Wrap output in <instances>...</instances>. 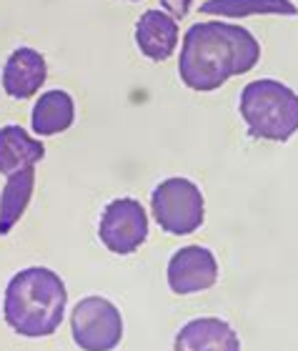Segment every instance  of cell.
<instances>
[{
  "label": "cell",
  "instance_id": "1",
  "mask_svg": "<svg viewBox=\"0 0 298 351\" xmlns=\"http://www.w3.org/2000/svg\"><path fill=\"white\" fill-rule=\"evenodd\" d=\"M261 60V43L236 23L203 21L190 25L181 45L178 75L186 88L208 93L233 75L253 71Z\"/></svg>",
  "mask_w": 298,
  "mask_h": 351
},
{
  "label": "cell",
  "instance_id": "2",
  "mask_svg": "<svg viewBox=\"0 0 298 351\" xmlns=\"http://www.w3.org/2000/svg\"><path fill=\"white\" fill-rule=\"evenodd\" d=\"M66 304L68 291L63 278L45 266H30L8 281L3 314L15 334L40 339L58 331Z\"/></svg>",
  "mask_w": 298,
  "mask_h": 351
},
{
  "label": "cell",
  "instance_id": "3",
  "mask_svg": "<svg viewBox=\"0 0 298 351\" xmlns=\"http://www.w3.org/2000/svg\"><path fill=\"white\" fill-rule=\"evenodd\" d=\"M238 110L253 138L286 143L298 131V93L273 78L248 83L240 90Z\"/></svg>",
  "mask_w": 298,
  "mask_h": 351
},
{
  "label": "cell",
  "instance_id": "4",
  "mask_svg": "<svg viewBox=\"0 0 298 351\" xmlns=\"http://www.w3.org/2000/svg\"><path fill=\"white\" fill-rule=\"evenodd\" d=\"M151 211L166 234L190 236L203 226V193L188 178H166L153 189Z\"/></svg>",
  "mask_w": 298,
  "mask_h": 351
},
{
  "label": "cell",
  "instance_id": "5",
  "mask_svg": "<svg viewBox=\"0 0 298 351\" xmlns=\"http://www.w3.org/2000/svg\"><path fill=\"white\" fill-rule=\"evenodd\" d=\"M71 331L83 351H113L123 339V316L108 299L86 296L71 314Z\"/></svg>",
  "mask_w": 298,
  "mask_h": 351
},
{
  "label": "cell",
  "instance_id": "6",
  "mask_svg": "<svg viewBox=\"0 0 298 351\" xmlns=\"http://www.w3.org/2000/svg\"><path fill=\"white\" fill-rule=\"evenodd\" d=\"M98 236L110 254L128 256L146 243L148 213L136 198H116L103 208Z\"/></svg>",
  "mask_w": 298,
  "mask_h": 351
},
{
  "label": "cell",
  "instance_id": "7",
  "mask_svg": "<svg viewBox=\"0 0 298 351\" xmlns=\"http://www.w3.org/2000/svg\"><path fill=\"white\" fill-rule=\"evenodd\" d=\"M219 281V261L206 246H183L168 261V286L178 296L208 291Z\"/></svg>",
  "mask_w": 298,
  "mask_h": 351
},
{
  "label": "cell",
  "instance_id": "8",
  "mask_svg": "<svg viewBox=\"0 0 298 351\" xmlns=\"http://www.w3.org/2000/svg\"><path fill=\"white\" fill-rule=\"evenodd\" d=\"M45 78H48V63H45L43 53H38L36 48H28V45L15 48L3 66V90L18 101H28L38 95Z\"/></svg>",
  "mask_w": 298,
  "mask_h": 351
},
{
  "label": "cell",
  "instance_id": "9",
  "mask_svg": "<svg viewBox=\"0 0 298 351\" xmlns=\"http://www.w3.org/2000/svg\"><path fill=\"white\" fill-rule=\"evenodd\" d=\"M136 45L148 60H168L178 48V21L158 8L146 10L136 23Z\"/></svg>",
  "mask_w": 298,
  "mask_h": 351
},
{
  "label": "cell",
  "instance_id": "10",
  "mask_svg": "<svg viewBox=\"0 0 298 351\" xmlns=\"http://www.w3.org/2000/svg\"><path fill=\"white\" fill-rule=\"evenodd\" d=\"M173 351H240V339L223 319H193L175 334Z\"/></svg>",
  "mask_w": 298,
  "mask_h": 351
},
{
  "label": "cell",
  "instance_id": "11",
  "mask_svg": "<svg viewBox=\"0 0 298 351\" xmlns=\"http://www.w3.org/2000/svg\"><path fill=\"white\" fill-rule=\"evenodd\" d=\"M43 158V141H36L21 125H3L0 128V173L3 176H13L28 166H36Z\"/></svg>",
  "mask_w": 298,
  "mask_h": 351
},
{
  "label": "cell",
  "instance_id": "12",
  "mask_svg": "<svg viewBox=\"0 0 298 351\" xmlns=\"http://www.w3.org/2000/svg\"><path fill=\"white\" fill-rule=\"evenodd\" d=\"M75 121V103L66 90H48L36 101L30 113V125L36 136L48 138L68 131Z\"/></svg>",
  "mask_w": 298,
  "mask_h": 351
},
{
  "label": "cell",
  "instance_id": "13",
  "mask_svg": "<svg viewBox=\"0 0 298 351\" xmlns=\"http://www.w3.org/2000/svg\"><path fill=\"white\" fill-rule=\"evenodd\" d=\"M33 191H36V166L8 176L3 193H0V236L10 234L15 223L23 219L33 198Z\"/></svg>",
  "mask_w": 298,
  "mask_h": 351
},
{
  "label": "cell",
  "instance_id": "14",
  "mask_svg": "<svg viewBox=\"0 0 298 351\" xmlns=\"http://www.w3.org/2000/svg\"><path fill=\"white\" fill-rule=\"evenodd\" d=\"M203 15L219 18H251V15H296L293 0H206Z\"/></svg>",
  "mask_w": 298,
  "mask_h": 351
},
{
  "label": "cell",
  "instance_id": "15",
  "mask_svg": "<svg viewBox=\"0 0 298 351\" xmlns=\"http://www.w3.org/2000/svg\"><path fill=\"white\" fill-rule=\"evenodd\" d=\"M190 5H193V0H160V8L173 18H186Z\"/></svg>",
  "mask_w": 298,
  "mask_h": 351
},
{
  "label": "cell",
  "instance_id": "16",
  "mask_svg": "<svg viewBox=\"0 0 298 351\" xmlns=\"http://www.w3.org/2000/svg\"><path fill=\"white\" fill-rule=\"evenodd\" d=\"M131 3H136V0H131Z\"/></svg>",
  "mask_w": 298,
  "mask_h": 351
}]
</instances>
